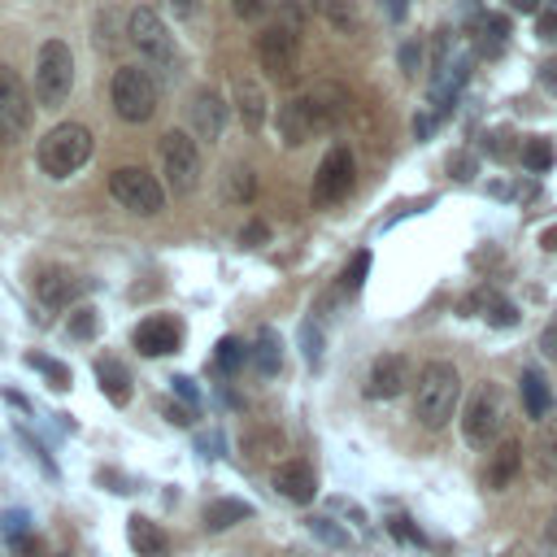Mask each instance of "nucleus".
Instances as JSON below:
<instances>
[{
	"instance_id": "f257e3e1",
	"label": "nucleus",
	"mask_w": 557,
	"mask_h": 557,
	"mask_svg": "<svg viewBox=\"0 0 557 557\" xmlns=\"http://www.w3.org/2000/svg\"><path fill=\"white\" fill-rule=\"evenodd\" d=\"M339 113H344V96L335 87H313L309 96H296L278 109V135L287 148H300L305 139L331 131L339 122Z\"/></svg>"
},
{
	"instance_id": "f03ea898",
	"label": "nucleus",
	"mask_w": 557,
	"mask_h": 557,
	"mask_svg": "<svg viewBox=\"0 0 557 557\" xmlns=\"http://www.w3.org/2000/svg\"><path fill=\"white\" fill-rule=\"evenodd\" d=\"M461 400V374L453 361H426L413 383V418L422 426H444Z\"/></svg>"
},
{
	"instance_id": "7ed1b4c3",
	"label": "nucleus",
	"mask_w": 557,
	"mask_h": 557,
	"mask_svg": "<svg viewBox=\"0 0 557 557\" xmlns=\"http://www.w3.org/2000/svg\"><path fill=\"white\" fill-rule=\"evenodd\" d=\"M91 148H96V144H91V131H87V126L61 122V126H52V131L39 139L35 161H39V170H44L48 178H70L74 170L87 165Z\"/></svg>"
},
{
	"instance_id": "20e7f679",
	"label": "nucleus",
	"mask_w": 557,
	"mask_h": 557,
	"mask_svg": "<svg viewBox=\"0 0 557 557\" xmlns=\"http://www.w3.org/2000/svg\"><path fill=\"white\" fill-rule=\"evenodd\" d=\"M74 87V57L61 39H48L35 57V100L48 109H61Z\"/></svg>"
},
{
	"instance_id": "39448f33",
	"label": "nucleus",
	"mask_w": 557,
	"mask_h": 557,
	"mask_svg": "<svg viewBox=\"0 0 557 557\" xmlns=\"http://www.w3.org/2000/svg\"><path fill=\"white\" fill-rule=\"evenodd\" d=\"M109 100H113V113L122 122H148L157 113V83L139 65H122L109 83Z\"/></svg>"
},
{
	"instance_id": "423d86ee",
	"label": "nucleus",
	"mask_w": 557,
	"mask_h": 557,
	"mask_svg": "<svg viewBox=\"0 0 557 557\" xmlns=\"http://www.w3.org/2000/svg\"><path fill=\"white\" fill-rule=\"evenodd\" d=\"M109 191H113V200H117L122 209H131V213H139V218H152V213L165 209V187H161L144 165H117V170L109 174Z\"/></svg>"
},
{
	"instance_id": "0eeeda50",
	"label": "nucleus",
	"mask_w": 557,
	"mask_h": 557,
	"mask_svg": "<svg viewBox=\"0 0 557 557\" xmlns=\"http://www.w3.org/2000/svg\"><path fill=\"white\" fill-rule=\"evenodd\" d=\"M161 170H165L170 191H178V196L200 187V148L187 131H165L161 135Z\"/></svg>"
},
{
	"instance_id": "6e6552de",
	"label": "nucleus",
	"mask_w": 557,
	"mask_h": 557,
	"mask_svg": "<svg viewBox=\"0 0 557 557\" xmlns=\"http://www.w3.org/2000/svg\"><path fill=\"white\" fill-rule=\"evenodd\" d=\"M257 57H261V65L270 70V78H278V83H296V78H300V39H296L292 26H270V30H261Z\"/></svg>"
},
{
	"instance_id": "1a4fd4ad",
	"label": "nucleus",
	"mask_w": 557,
	"mask_h": 557,
	"mask_svg": "<svg viewBox=\"0 0 557 557\" xmlns=\"http://www.w3.org/2000/svg\"><path fill=\"white\" fill-rule=\"evenodd\" d=\"M500 422H505V400H500V392L492 383H483L470 396V405H466V422H461L466 426V440L474 448H487L500 435Z\"/></svg>"
},
{
	"instance_id": "9d476101",
	"label": "nucleus",
	"mask_w": 557,
	"mask_h": 557,
	"mask_svg": "<svg viewBox=\"0 0 557 557\" xmlns=\"http://www.w3.org/2000/svg\"><path fill=\"white\" fill-rule=\"evenodd\" d=\"M30 113H35V104H30L26 87L17 83L13 70L0 65V144H13L17 135H26L30 131Z\"/></svg>"
},
{
	"instance_id": "9b49d317",
	"label": "nucleus",
	"mask_w": 557,
	"mask_h": 557,
	"mask_svg": "<svg viewBox=\"0 0 557 557\" xmlns=\"http://www.w3.org/2000/svg\"><path fill=\"white\" fill-rule=\"evenodd\" d=\"M352 187V152L344 144L326 148V157L318 161V174H313V205H335L344 200Z\"/></svg>"
},
{
	"instance_id": "f8f14e48",
	"label": "nucleus",
	"mask_w": 557,
	"mask_h": 557,
	"mask_svg": "<svg viewBox=\"0 0 557 557\" xmlns=\"http://www.w3.org/2000/svg\"><path fill=\"white\" fill-rule=\"evenodd\" d=\"M126 30H131V44H135L148 61H157V65H174V39H170L165 22L157 17V9H135L131 22H126Z\"/></svg>"
},
{
	"instance_id": "ddd939ff",
	"label": "nucleus",
	"mask_w": 557,
	"mask_h": 557,
	"mask_svg": "<svg viewBox=\"0 0 557 557\" xmlns=\"http://www.w3.org/2000/svg\"><path fill=\"white\" fill-rule=\"evenodd\" d=\"M187 117H191V131L213 144V139H222V131H226V100H222L218 91L200 87V91L191 96V104H187Z\"/></svg>"
},
{
	"instance_id": "4468645a",
	"label": "nucleus",
	"mask_w": 557,
	"mask_h": 557,
	"mask_svg": "<svg viewBox=\"0 0 557 557\" xmlns=\"http://www.w3.org/2000/svg\"><path fill=\"white\" fill-rule=\"evenodd\" d=\"M405 383H409V361H405L400 352H387V357H379V361L370 366L366 396H370V400H392V396L405 392Z\"/></svg>"
},
{
	"instance_id": "2eb2a0df",
	"label": "nucleus",
	"mask_w": 557,
	"mask_h": 557,
	"mask_svg": "<svg viewBox=\"0 0 557 557\" xmlns=\"http://www.w3.org/2000/svg\"><path fill=\"white\" fill-rule=\"evenodd\" d=\"M178 339H183V326H178L174 318H165V313L144 318V322L135 326V348H139L144 357H165V352L178 348Z\"/></svg>"
},
{
	"instance_id": "dca6fc26",
	"label": "nucleus",
	"mask_w": 557,
	"mask_h": 557,
	"mask_svg": "<svg viewBox=\"0 0 557 557\" xmlns=\"http://www.w3.org/2000/svg\"><path fill=\"white\" fill-rule=\"evenodd\" d=\"M35 296H39L48 309H65V305H74V300L83 296V278H78L74 270H65V265H52V270H44V274L35 278Z\"/></svg>"
},
{
	"instance_id": "f3484780",
	"label": "nucleus",
	"mask_w": 557,
	"mask_h": 557,
	"mask_svg": "<svg viewBox=\"0 0 557 557\" xmlns=\"http://www.w3.org/2000/svg\"><path fill=\"white\" fill-rule=\"evenodd\" d=\"M274 487H278V496L305 505V500H313V492H318V474H313L309 461H283V466L274 470Z\"/></svg>"
},
{
	"instance_id": "a211bd4d",
	"label": "nucleus",
	"mask_w": 557,
	"mask_h": 557,
	"mask_svg": "<svg viewBox=\"0 0 557 557\" xmlns=\"http://www.w3.org/2000/svg\"><path fill=\"white\" fill-rule=\"evenodd\" d=\"M522 470V444L518 440H505L492 457H487V470H483V483L492 487V492H505L509 483H513V474Z\"/></svg>"
},
{
	"instance_id": "6ab92c4d",
	"label": "nucleus",
	"mask_w": 557,
	"mask_h": 557,
	"mask_svg": "<svg viewBox=\"0 0 557 557\" xmlns=\"http://www.w3.org/2000/svg\"><path fill=\"white\" fill-rule=\"evenodd\" d=\"M531 461L540 479H557V418H544V426L531 440Z\"/></svg>"
},
{
	"instance_id": "aec40b11",
	"label": "nucleus",
	"mask_w": 557,
	"mask_h": 557,
	"mask_svg": "<svg viewBox=\"0 0 557 557\" xmlns=\"http://www.w3.org/2000/svg\"><path fill=\"white\" fill-rule=\"evenodd\" d=\"M96 379H100V392H104L113 405H126V400H131V374H126L122 361L100 357V361H96Z\"/></svg>"
},
{
	"instance_id": "412c9836",
	"label": "nucleus",
	"mask_w": 557,
	"mask_h": 557,
	"mask_svg": "<svg viewBox=\"0 0 557 557\" xmlns=\"http://www.w3.org/2000/svg\"><path fill=\"white\" fill-rule=\"evenodd\" d=\"M126 535H131V548H135L139 557H161V553H165V531H161L157 522L139 518V513L126 522Z\"/></svg>"
},
{
	"instance_id": "4be33fe9",
	"label": "nucleus",
	"mask_w": 557,
	"mask_h": 557,
	"mask_svg": "<svg viewBox=\"0 0 557 557\" xmlns=\"http://www.w3.org/2000/svg\"><path fill=\"white\" fill-rule=\"evenodd\" d=\"M235 100H239L244 126L248 131H261V122H265V96H261V87L252 78H235Z\"/></svg>"
},
{
	"instance_id": "5701e85b",
	"label": "nucleus",
	"mask_w": 557,
	"mask_h": 557,
	"mask_svg": "<svg viewBox=\"0 0 557 557\" xmlns=\"http://www.w3.org/2000/svg\"><path fill=\"white\" fill-rule=\"evenodd\" d=\"M522 409H527V418H548L553 413V392L535 370L522 374Z\"/></svg>"
},
{
	"instance_id": "b1692460",
	"label": "nucleus",
	"mask_w": 557,
	"mask_h": 557,
	"mask_svg": "<svg viewBox=\"0 0 557 557\" xmlns=\"http://www.w3.org/2000/svg\"><path fill=\"white\" fill-rule=\"evenodd\" d=\"M248 513H252V505H244V500H209L205 505V527L209 531H226V527L244 522Z\"/></svg>"
},
{
	"instance_id": "393cba45",
	"label": "nucleus",
	"mask_w": 557,
	"mask_h": 557,
	"mask_svg": "<svg viewBox=\"0 0 557 557\" xmlns=\"http://www.w3.org/2000/svg\"><path fill=\"white\" fill-rule=\"evenodd\" d=\"M518 157H522V165H527L531 174H544V170H553V161H557V148H553L544 135H531V139H522Z\"/></svg>"
},
{
	"instance_id": "a878e982",
	"label": "nucleus",
	"mask_w": 557,
	"mask_h": 557,
	"mask_svg": "<svg viewBox=\"0 0 557 557\" xmlns=\"http://www.w3.org/2000/svg\"><path fill=\"white\" fill-rule=\"evenodd\" d=\"M470 309H483V318H487L492 326H513V322H518V309H513L509 300H500L492 287H487V292H479V296L470 300Z\"/></svg>"
},
{
	"instance_id": "bb28decb",
	"label": "nucleus",
	"mask_w": 557,
	"mask_h": 557,
	"mask_svg": "<svg viewBox=\"0 0 557 557\" xmlns=\"http://www.w3.org/2000/svg\"><path fill=\"white\" fill-rule=\"evenodd\" d=\"M252 361H257V370H261V374H278V370H283V348H278V335H274L270 326L257 335Z\"/></svg>"
},
{
	"instance_id": "cd10ccee",
	"label": "nucleus",
	"mask_w": 557,
	"mask_h": 557,
	"mask_svg": "<svg viewBox=\"0 0 557 557\" xmlns=\"http://www.w3.org/2000/svg\"><path fill=\"white\" fill-rule=\"evenodd\" d=\"M244 357H248V348L235 339V335H226V339H218V352H213V366L218 370H226V374H235L239 366H244Z\"/></svg>"
},
{
	"instance_id": "c85d7f7f",
	"label": "nucleus",
	"mask_w": 557,
	"mask_h": 557,
	"mask_svg": "<svg viewBox=\"0 0 557 557\" xmlns=\"http://www.w3.org/2000/svg\"><path fill=\"white\" fill-rule=\"evenodd\" d=\"M26 366H35V370L48 379V387H57V392H65V387H70V370H65L61 361H52V357H44V352H30V357H26Z\"/></svg>"
},
{
	"instance_id": "c756f323",
	"label": "nucleus",
	"mask_w": 557,
	"mask_h": 557,
	"mask_svg": "<svg viewBox=\"0 0 557 557\" xmlns=\"http://www.w3.org/2000/svg\"><path fill=\"white\" fill-rule=\"evenodd\" d=\"M96 331H100L96 309H91V305H78V309L70 313V335H74V339H91Z\"/></svg>"
},
{
	"instance_id": "7c9ffc66",
	"label": "nucleus",
	"mask_w": 557,
	"mask_h": 557,
	"mask_svg": "<svg viewBox=\"0 0 557 557\" xmlns=\"http://www.w3.org/2000/svg\"><path fill=\"white\" fill-rule=\"evenodd\" d=\"M309 531H313V535H322L326 544H339V548H348V544H352V535H348V531H339L331 518H309Z\"/></svg>"
},
{
	"instance_id": "2f4dec72",
	"label": "nucleus",
	"mask_w": 557,
	"mask_h": 557,
	"mask_svg": "<svg viewBox=\"0 0 557 557\" xmlns=\"http://www.w3.org/2000/svg\"><path fill=\"white\" fill-rule=\"evenodd\" d=\"M535 35H540L544 44H553V39H557V0L540 4V13H535Z\"/></svg>"
},
{
	"instance_id": "473e14b6",
	"label": "nucleus",
	"mask_w": 557,
	"mask_h": 557,
	"mask_svg": "<svg viewBox=\"0 0 557 557\" xmlns=\"http://www.w3.org/2000/svg\"><path fill=\"white\" fill-rule=\"evenodd\" d=\"M509 139H513V135H509V131H505V126H500V131H492V135H487V139H483V148H487V152H492V157H500V161H505V157H513V152H518V148H513V144H509Z\"/></svg>"
},
{
	"instance_id": "72a5a7b5",
	"label": "nucleus",
	"mask_w": 557,
	"mask_h": 557,
	"mask_svg": "<svg viewBox=\"0 0 557 557\" xmlns=\"http://www.w3.org/2000/svg\"><path fill=\"white\" fill-rule=\"evenodd\" d=\"M248 196H252V170L235 165L231 170V200H248Z\"/></svg>"
},
{
	"instance_id": "f704fd0d",
	"label": "nucleus",
	"mask_w": 557,
	"mask_h": 557,
	"mask_svg": "<svg viewBox=\"0 0 557 557\" xmlns=\"http://www.w3.org/2000/svg\"><path fill=\"white\" fill-rule=\"evenodd\" d=\"M366 270H370V252H357V257H352V265L344 270V292H357V287H361V278H366Z\"/></svg>"
},
{
	"instance_id": "c9c22d12",
	"label": "nucleus",
	"mask_w": 557,
	"mask_h": 557,
	"mask_svg": "<svg viewBox=\"0 0 557 557\" xmlns=\"http://www.w3.org/2000/svg\"><path fill=\"white\" fill-rule=\"evenodd\" d=\"M479 30H483V35L492 30V44H500V39L509 35V17H505V13H483V22H479Z\"/></svg>"
},
{
	"instance_id": "e433bc0d",
	"label": "nucleus",
	"mask_w": 557,
	"mask_h": 557,
	"mask_svg": "<svg viewBox=\"0 0 557 557\" xmlns=\"http://www.w3.org/2000/svg\"><path fill=\"white\" fill-rule=\"evenodd\" d=\"M4 535H9L13 544H30V535H26V513H4Z\"/></svg>"
},
{
	"instance_id": "4c0bfd02",
	"label": "nucleus",
	"mask_w": 557,
	"mask_h": 557,
	"mask_svg": "<svg viewBox=\"0 0 557 557\" xmlns=\"http://www.w3.org/2000/svg\"><path fill=\"white\" fill-rule=\"evenodd\" d=\"M239 239H244L248 248H257V244H265V239H270V226H265V222H248V226L239 231Z\"/></svg>"
},
{
	"instance_id": "58836bf2",
	"label": "nucleus",
	"mask_w": 557,
	"mask_h": 557,
	"mask_svg": "<svg viewBox=\"0 0 557 557\" xmlns=\"http://www.w3.org/2000/svg\"><path fill=\"white\" fill-rule=\"evenodd\" d=\"M418 65H422V48H418V44H405V48H400V70H405V74H418Z\"/></svg>"
},
{
	"instance_id": "ea45409f",
	"label": "nucleus",
	"mask_w": 557,
	"mask_h": 557,
	"mask_svg": "<svg viewBox=\"0 0 557 557\" xmlns=\"http://www.w3.org/2000/svg\"><path fill=\"white\" fill-rule=\"evenodd\" d=\"M305 357H309V361H318V357H322V331H318V326H309V322H305Z\"/></svg>"
},
{
	"instance_id": "a19ab883",
	"label": "nucleus",
	"mask_w": 557,
	"mask_h": 557,
	"mask_svg": "<svg viewBox=\"0 0 557 557\" xmlns=\"http://www.w3.org/2000/svg\"><path fill=\"white\" fill-rule=\"evenodd\" d=\"M540 352H544L548 361H557V322L544 326V335H540Z\"/></svg>"
},
{
	"instance_id": "79ce46f5",
	"label": "nucleus",
	"mask_w": 557,
	"mask_h": 557,
	"mask_svg": "<svg viewBox=\"0 0 557 557\" xmlns=\"http://www.w3.org/2000/svg\"><path fill=\"white\" fill-rule=\"evenodd\" d=\"M231 9H235L239 17H248V22H252V17H261V9H265V0H231Z\"/></svg>"
},
{
	"instance_id": "37998d69",
	"label": "nucleus",
	"mask_w": 557,
	"mask_h": 557,
	"mask_svg": "<svg viewBox=\"0 0 557 557\" xmlns=\"http://www.w3.org/2000/svg\"><path fill=\"white\" fill-rule=\"evenodd\" d=\"M435 122H440L435 113H418V117H413V135H418V139H426V135L435 131Z\"/></svg>"
},
{
	"instance_id": "c03bdc74",
	"label": "nucleus",
	"mask_w": 557,
	"mask_h": 557,
	"mask_svg": "<svg viewBox=\"0 0 557 557\" xmlns=\"http://www.w3.org/2000/svg\"><path fill=\"white\" fill-rule=\"evenodd\" d=\"M165 9H170L174 17H191V13L200 9V0H165Z\"/></svg>"
},
{
	"instance_id": "a18cd8bd",
	"label": "nucleus",
	"mask_w": 557,
	"mask_h": 557,
	"mask_svg": "<svg viewBox=\"0 0 557 557\" xmlns=\"http://www.w3.org/2000/svg\"><path fill=\"white\" fill-rule=\"evenodd\" d=\"M170 383H174V392H178L183 400H196V387H191V379H183V374H178V379H170Z\"/></svg>"
},
{
	"instance_id": "49530a36",
	"label": "nucleus",
	"mask_w": 557,
	"mask_h": 557,
	"mask_svg": "<svg viewBox=\"0 0 557 557\" xmlns=\"http://www.w3.org/2000/svg\"><path fill=\"white\" fill-rule=\"evenodd\" d=\"M540 78H544V87L557 91V61H544V65H540Z\"/></svg>"
},
{
	"instance_id": "de8ad7c7",
	"label": "nucleus",
	"mask_w": 557,
	"mask_h": 557,
	"mask_svg": "<svg viewBox=\"0 0 557 557\" xmlns=\"http://www.w3.org/2000/svg\"><path fill=\"white\" fill-rule=\"evenodd\" d=\"M453 170H457V178H474V161H470V157H457Z\"/></svg>"
},
{
	"instance_id": "09e8293b",
	"label": "nucleus",
	"mask_w": 557,
	"mask_h": 557,
	"mask_svg": "<svg viewBox=\"0 0 557 557\" xmlns=\"http://www.w3.org/2000/svg\"><path fill=\"white\" fill-rule=\"evenodd\" d=\"M544 544L557 553V509H553V518H548V527H544Z\"/></svg>"
},
{
	"instance_id": "8fccbe9b",
	"label": "nucleus",
	"mask_w": 557,
	"mask_h": 557,
	"mask_svg": "<svg viewBox=\"0 0 557 557\" xmlns=\"http://www.w3.org/2000/svg\"><path fill=\"white\" fill-rule=\"evenodd\" d=\"M513 13H540V0H509Z\"/></svg>"
},
{
	"instance_id": "3c124183",
	"label": "nucleus",
	"mask_w": 557,
	"mask_h": 557,
	"mask_svg": "<svg viewBox=\"0 0 557 557\" xmlns=\"http://www.w3.org/2000/svg\"><path fill=\"white\" fill-rule=\"evenodd\" d=\"M383 4H387V17H392V22L405 17V0H383Z\"/></svg>"
},
{
	"instance_id": "603ef678",
	"label": "nucleus",
	"mask_w": 557,
	"mask_h": 557,
	"mask_svg": "<svg viewBox=\"0 0 557 557\" xmlns=\"http://www.w3.org/2000/svg\"><path fill=\"white\" fill-rule=\"evenodd\" d=\"M544 248H557V231H548V235H544Z\"/></svg>"
}]
</instances>
